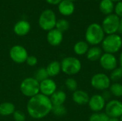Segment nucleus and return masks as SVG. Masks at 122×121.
Wrapping results in <instances>:
<instances>
[{
    "mask_svg": "<svg viewBox=\"0 0 122 121\" xmlns=\"http://www.w3.org/2000/svg\"><path fill=\"white\" fill-rule=\"evenodd\" d=\"M62 0H46V1L47 3H49V4H51V5H57L59 4Z\"/></svg>",
    "mask_w": 122,
    "mask_h": 121,
    "instance_id": "nucleus-36",
    "label": "nucleus"
},
{
    "mask_svg": "<svg viewBox=\"0 0 122 121\" xmlns=\"http://www.w3.org/2000/svg\"><path fill=\"white\" fill-rule=\"evenodd\" d=\"M56 21L55 13L51 9H46L39 16V24L43 30L49 31L55 28Z\"/></svg>",
    "mask_w": 122,
    "mask_h": 121,
    "instance_id": "nucleus-6",
    "label": "nucleus"
},
{
    "mask_svg": "<svg viewBox=\"0 0 122 121\" xmlns=\"http://www.w3.org/2000/svg\"><path fill=\"white\" fill-rule=\"evenodd\" d=\"M104 109L110 118H119L122 115V102L117 99L111 100L106 103Z\"/></svg>",
    "mask_w": 122,
    "mask_h": 121,
    "instance_id": "nucleus-9",
    "label": "nucleus"
},
{
    "mask_svg": "<svg viewBox=\"0 0 122 121\" xmlns=\"http://www.w3.org/2000/svg\"><path fill=\"white\" fill-rule=\"evenodd\" d=\"M49 77H54L61 71V63L59 61H54L51 62L46 68Z\"/></svg>",
    "mask_w": 122,
    "mask_h": 121,
    "instance_id": "nucleus-22",
    "label": "nucleus"
},
{
    "mask_svg": "<svg viewBox=\"0 0 122 121\" xmlns=\"http://www.w3.org/2000/svg\"><path fill=\"white\" fill-rule=\"evenodd\" d=\"M15 111V106L10 102H4L0 104V115L8 116L13 114Z\"/></svg>",
    "mask_w": 122,
    "mask_h": 121,
    "instance_id": "nucleus-23",
    "label": "nucleus"
},
{
    "mask_svg": "<svg viewBox=\"0 0 122 121\" xmlns=\"http://www.w3.org/2000/svg\"><path fill=\"white\" fill-rule=\"evenodd\" d=\"M109 121H120L119 118H110Z\"/></svg>",
    "mask_w": 122,
    "mask_h": 121,
    "instance_id": "nucleus-39",
    "label": "nucleus"
},
{
    "mask_svg": "<svg viewBox=\"0 0 122 121\" xmlns=\"http://www.w3.org/2000/svg\"><path fill=\"white\" fill-rule=\"evenodd\" d=\"M105 33L102 25L98 23H92L88 26L85 32V39L88 44L93 46H97L103 41Z\"/></svg>",
    "mask_w": 122,
    "mask_h": 121,
    "instance_id": "nucleus-2",
    "label": "nucleus"
},
{
    "mask_svg": "<svg viewBox=\"0 0 122 121\" xmlns=\"http://www.w3.org/2000/svg\"><path fill=\"white\" fill-rule=\"evenodd\" d=\"M112 84L109 76L104 73H97L94 74L91 79L92 86L97 91L108 90Z\"/></svg>",
    "mask_w": 122,
    "mask_h": 121,
    "instance_id": "nucleus-8",
    "label": "nucleus"
},
{
    "mask_svg": "<svg viewBox=\"0 0 122 121\" xmlns=\"http://www.w3.org/2000/svg\"><path fill=\"white\" fill-rule=\"evenodd\" d=\"M46 39L50 45L53 46H57L60 45L63 41V33L56 29H54L48 32Z\"/></svg>",
    "mask_w": 122,
    "mask_h": 121,
    "instance_id": "nucleus-14",
    "label": "nucleus"
},
{
    "mask_svg": "<svg viewBox=\"0 0 122 121\" xmlns=\"http://www.w3.org/2000/svg\"><path fill=\"white\" fill-rule=\"evenodd\" d=\"M13 116L15 121H25L26 119L24 113L20 111H15L13 113Z\"/></svg>",
    "mask_w": 122,
    "mask_h": 121,
    "instance_id": "nucleus-30",
    "label": "nucleus"
},
{
    "mask_svg": "<svg viewBox=\"0 0 122 121\" xmlns=\"http://www.w3.org/2000/svg\"><path fill=\"white\" fill-rule=\"evenodd\" d=\"M31 29L30 24L25 21V20H21L16 23V24L14 26V33L19 36H23L26 35Z\"/></svg>",
    "mask_w": 122,
    "mask_h": 121,
    "instance_id": "nucleus-16",
    "label": "nucleus"
},
{
    "mask_svg": "<svg viewBox=\"0 0 122 121\" xmlns=\"http://www.w3.org/2000/svg\"><path fill=\"white\" fill-rule=\"evenodd\" d=\"M69 1H71V2H74V1H76V0H69Z\"/></svg>",
    "mask_w": 122,
    "mask_h": 121,
    "instance_id": "nucleus-42",
    "label": "nucleus"
},
{
    "mask_svg": "<svg viewBox=\"0 0 122 121\" xmlns=\"http://www.w3.org/2000/svg\"><path fill=\"white\" fill-rule=\"evenodd\" d=\"M56 91V84L51 78H47L40 82V92L41 94L51 96Z\"/></svg>",
    "mask_w": 122,
    "mask_h": 121,
    "instance_id": "nucleus-13",
    "label": "nucleus"
},
{
    "mask_svg": "<svg viewBox=\"0 0 122 121\" xmlns=\"http://www.w3.org/2000/svg\"><path fill=\"white\" fill-rule=\"evenodd\" d=\"M58 9L61 14L68 16L74 12L75 6L74 2H71L69 0H62L58 4Z\"/></svg>",
    "mask_w": 122,
    "mask_h": 121,
    "instance_id": "nucleus-15",
    "label": "nucleus"
},
{
    "mask_svg": "<svg viewBox=\"0 0 122 121\" xmlns=\"http://www.w3.org/2000/svg\"><path fill=\"white\" fill-rule=\"evenodd\" d=\"M89 121H100L99 113H92L89 117Z\"/></svg>",
    "mask_w": 122,
    "mask_h": 121,
    "instance_id": "nucleus-33",
    "label": "nucleus"
},
{
    "mask_svg": "<svg viewBox=\"0 0 122 121\" xmlns=\"http://www.w3.org/2000/svg\"><path fill=\"white\" fill-rule=\"evenodd\" d=\"M114 2L112 0H101L99 4V10L102 14L107 16L113 14L114 11Z\"/></svg>",
    "mask_w": 122,
    "mask_h": 121,
    "instance_id": "nucleus-19",
    "label": "nucleus"
},
{
    "mask_svg": "<svg viewBox=\"0 0 122 121\" xmlns=\"http://www.w3.org/2000/svg\"><path fill=\"white\" fill-rule=\"evenodd\" d=\"M102 50L104 53L114 54L119 52L122 47V38L118 34L105 36L102 42Z\"/></svg>",
    "mask_w": 122,
    "mask_h": 121,
    "instance_id": "nucleus-3",
    "label": "nucleus"
},
{
    "mask_svg": "<svg viewBox=\"0 0 122 121\" xmlns=\"http://www.w3.org/2000/svg\"><path fill=\"white\" fill-rule=\"evenodd\" d=\"M119 121H122V115L121 116V117H120V118H119Z\"/></svg>",
    "mask_w": 122,
    "mask_h": 121,
    "instance_id": "nucleus-41",
    "label": "nucleus"
},
{
    "mask_svg": "<svg viewBox=\"0 0 122 121\" xmlns=\"http://www.w3.org/2000/svg\"><path fill=\"white\" fill-rule=\"evenodd\" d=\"M109 91L111 94L115 97H122V84L116 82L111 84L109 87Z\"/></svg>",
    "mask_w": 122,
    "mask_h": 121,
    "instance_id": "nucleus-24",
    "label": "nucleus"
},
{
    "mask_svg": "<svg viewBox=\"0 0 122 121\" xmlns=\"http://www.w3.org/2000/svg\"><path fill=\"white\" fill-rule=\"evenodd\" d=\"M61 71L69 76L77 74L81 69V61L74 56L64 58L61 63Z\"/></svg>",
    "mask_w": 122,
    "mask_h": 121,
    "instance_id": "nucleus-4",
    "label": "nucleus"
},
{
    "mask_svg": "<svg viewBox=\"0 0 122 121\" xmlns=\"http://www.w3.org/2000/svg\"><path fill=\"white\" fill-rule=\"evenodd\" d=\"M102 54H103L102 48H101L97 46H94L89 48L86 55L88 60L91 61H96L97 60H99Z\"/></svg>",
    "mask_w": 122,
    "mask_h": 121,
    "instance_id": "nucleus-18",
    "label": "nucleus"
},
{
    "mask_svg": "<svg viewBox=\"0 0 122 121\" xmlns=\"http://www.w3.org/2000/svg\"><path fill=\"white\" fill-rule=\"evenodd\" d=\"M51 112L56 116H63L66 115V109L63 105L60 106H53Z\"/></svg>",
    "mask_w": 122,
    "mask_h": 121,
    "instance_id": "nucleus-28",
    "label": "nucleus"
},
{
    "mask_svg": "<svg viewBox=\"0 0 122 121\" xmlns=\"http://www.w3.org/2000/svg\"><path fill=\"white\" fill-rule=\"evenodd\" d=\"M20 90L22 94L31 98L39 93L40 83L34 78H26L21 83Z\"/></svg>",
    "mask_w": 122,
    "mask_h": 121,
    "instance_id": "nucleus-5",
    "label": "nucleus"
},
{
    "mask_svg": "<svg viewBox=\"0 0 122 121\" xmlns=\"http://www.w3.org/2000/svg\"><path fill=\"white\" fill-rule=\"evenodd\" d=\"M66 99V93L62 91H56L50 98L51 103L53 106H60L63 105Z\"/></svg>",
    "mask_w": 122,
    "mask_h": 121,
    "instance_id": "nucleus-20",
    "label": "nucleus"
},
{
    "mask_svg": "<svg viewBox=\"0 0 122 121\" xmlns=\"http://www.w3.org/2000/svg\"><path fill=\"white\" fill-rule=\"evenodd\" d=\"M89 94L82 90H76L72 94V99L73 101L78 105L83 106L88 104L89 101Z\"/></svg>",
    "mask_w": 122,
    "mask_h": 121,
    "instance_id": "nucleus-17",
    "label": "nucleus"
},
{
    "mask_svg": "<svg viewBox=\"0 0 122 121\" xmlns=\"http://www.w3.org/2000/svg\"><path fill=\"white\" fill-rule=\"evenodd\" d=\"M9 56L11 60L16 63H22L26 62L28 53L24 47L20 45H15L11 47L9 51Z\"/></svg>",
    "mask_w": 122,
    "mask_h": 121,
    "instance_id": "nucleus-10",
    "label": "nucleus"
},
{
    "mask_svg": "<svg viewBox=\"0 0 122 121\" xmlns=\"http://www.w3.org/2000/svg\"><path fill=\"white\" fill-rule=\"evenodd\" d=\"M95 1H99V0H95Z\"/></svg>",
    "mask_w": 122,
    "mask_h": 121,
    "instance_id": "nucleus-43",
    "label": "nucleus"
},
{
    "mask_svg": "<svg viewBox=\"0 0 122 121\" xmlns=\"http://www.w3.org/2000/svg\"><path fill=\"white\" fill-rule=\"evenodd\" d=\"M99 63L102 68L112 71L117 67L118 60L114 54L104 53L99 58Z\"/></svg>",
    "mask_w": 122,
    "mask_h": 121,
    "instance_id": "nucleus-11",
    "label": "nucleus"
},
{
    "mask_svg": "<svg viewBox=\"0 0 122 121\" xmlns=\"http://www.w3.org/2000/svg\"><path fill=\"white\" fill-rule=\"evenodd\" d=\"M102 97L104 98V100L107 101H108V100L110 99L112 94H111V93H110L109 91L106 90V91H104V92H103V93L102 94Z\"/></svg>",
    "mask_w": 122,
    "mask_h": 121,
    "instance_id": "nucleus-34",
    "label": "nucleus"
},
{
    "mask_svg": "<svg viewBox=\"0 0 122 121\" xmlns=\"http://www.w3.org/2000/svg\"><path fill=\"white\" fill-rule=\"evenodd\" d=\"M26 63L30 66H34L35 65H36L37 62H38V60L36 58V56H29L26 58Z\"/></svg>",
    "mask_w": 122,
    "mask_h": 121,
    "instance_id": "nucleus-32",
    "label": "nucleus"
},
{
    "mask_svg": "<svg viewBox=\"0 0 122 121\" xmlns=\"http://www.w3.org/2000/svg\"><path fill=\"white\" fill-rule=\"evenodd\" d=\"M120 23V18L115 14H111L106 16L102 21V26L105 34H117L119 31Z\"/></svg>",
    "mask_w": 122,
    "mask_h": 121,
    "instance_id": "nucleus-7",
    "label": "nucleus"
},
{
    "mask_svg": "<svg viewBox=\"0 0 122 121\" xmlns=\"http://www.w3.org/2000/svg\"><path fill=\"white\" fill-rule=\"evenodd\" d=\"M53 105L49 98L41 93H39L29 100L26 109L29 115L35 119L43 118L51 112Z\"/></svg>",
    "mask_w": 122,
    "mask_h": 121,
    "instance_id": "nucleus-1",
    "label": "nucleus"
},
{
    "mask_svg": "<svg viewBox=\"0 0 122 121\" xmlns=\"http://www.w3.org/2000/svg\"><path fill=\"white\" fill-rule=\"evenodd\" d=\"M56 29L61 31V33L66 31L69 28V23L66 19H61L56 21Z\"/></svg>",
    "mask_w": 122,
    "mask_h": 121,
    "instance_id": "nucleus-26",
    "label": "nucleus"
},
{
    "mask_svg": "<svg viewBox=\"0 0 122 121\" xmlns=\"http://www.w3.org/2000/svg\"><path fill=\"white\" fill-rule=\"evenodd\" d=\"M49 75L47 73L46 69L45 68H40L39 69H38L35 73V77L34 78L36 80H37L39 83L49 78Z\"/></svg>",
    "mask_w": 122,
    "mask_h": 121,
    "instance_id": "nucleus-27",
    "label": "nucleus"
},
{
    "mask_svg": "<svg viewBox=\"0 0 122 121\" xmlns=\"http://www.w3.org/2000/svg\"><path fill=\"white\" fill-rule=\"evenodd\" d=\"M110 80L114 83H116L120 81L122 78V67H117L115 69L111 71L110 74Z\"/></svg>",
    "mask_w": 122,
    "mask_h": 121,
    "instance_id": "nucleus-25",
    "label": "nucleus"
},
{
    "mask_svg": "<svg viewBox=\"0 0 122 121\" xmlns=\"http://www.w3.org/2000/svg\"><path fill=\"white\" fill-rule=\"evenodd\" d=\"M112 1L113 2H117H117H119V1H121L122 0H112Z\"/></svg>",
    "mask_w": 122,
    "mask_h": 121,
    "instance_id": "nucleus-40",
    "label": "nucleus"
},
{
    "mask_svg": "<svg viewBox=\"0 0 122 121\" xmlns=\"http://www.w3.org/2000/svg\"><path fill=\"white\" fill-rule=\"evenodd\" d=\"M118 32L119 34H122V18L120 19V23H119V31Z\"/></svg>",
    "mask_w": 122,
    "mask_h": 121,
    "instance_id": "nucleus-37",
    "label": "nucleus"
},
{
    "mask_svg": "<svg viewBox=\"0 0 122 121\" xmlns=\"http://www.w3.org/2000/svg\"><path fill=\"white\" fill-rule=\"evenodd\" d=\"M89 107L94 113H99L104 109L106 101L100 94H95L90 97L89 101Z\"/></svg>",
    "mask_w": 122,
    "mask_h": 121,
    "instance_id": "nucleus-12",
    "label": "nucleus"
},
{
    "mask_svg": "<svg viewBox=\"0 0 122 121\" xmlns=\"http://www.w3.org/2000/svg\"><path fill=\"white\" fill-rule=\"evenodd\" d=\"M114 12L115 14L119 16L120 19L122 18V1H119L114 6Z\"/></svg>",
    "mask_w": 122,
    "mask_h": 121,
    "instance_id": "nucleus-31",
    "label": "nucleus"
},
{
    "mask_svg": "<svg viewBox=\"0 0 122 121\" xmlns=\"http://www.w3.org/2000/svg\"><path fill=\"white\" fill-rule=\"evenodd\" d=\"M89 48V44L86 41H79L76 42L74 46V51L78 56H83L86 54Z\"/></svg>",
    "mask_w": 122,
    "mask_h": 121,
    "instance_id": "nucleus-21",
    "label": "nucleus"
},
{
    "mask_svg": "<svg viewBox=\"0 0 122 121\" xmlns=\"http://www.w3.org/2000/svg\"><path fill=\"white\" fill-rule=\"evenodd\" d=\"M119 63L120 65V67L122 68V51L121 52L120 55H119Z\"/></svg>",
    "mask_w": 122,
    "mask_h": 121,
    "instance_id": "nucleus-38",
    "label": "nucleus"
},
{
    "mask_svg": "<svg viewBox=\"0 0 122 121\" xmlns=\"http://www.w3.org/2000/svg\"><path fill=\"white\" fill-rule=\"evenodd\" d=\"M65 85H66V87L67 88V89L69 90L70 91L74 92L75 91L77 90L78 83H77L76 81L73 78H67L65 81Z\"/></svg>",
    "mask_w": 122,
    "mask_h": 121,
    "instance_id": "nucleus-29",
    "label": "nucleus"
},
{
    "mask_svg": "<svg viewBox=\"0 0 122 121\" xmlns=\"http://www.w3.org/2000/svg\"><path fill=\"white\" fill-rule=\"evenodd\" d=\"M100 121H109L110 118L105 113H99Z\"/></svg>",
    "mask_w": 122,
    "mask_h": 121,
    "instance_id": "nucleus-35",
    "label": "nucleus"
}]
</instances>
